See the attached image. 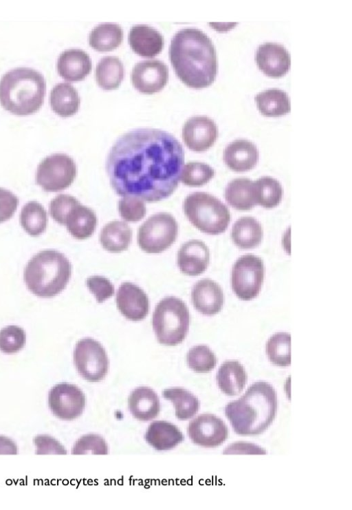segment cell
<instances>
[{
    "label": "cell",
    "mask_w": 352,
    "mask_h": 510,
    "mask_svg": "<svg viewBox=\"0 0 352 510\" xmlns=\"http://www.w3.org/2000/svg\"><path fill=\"white\" fill-rule=\"evenodd\" d=\"M184 164V151L175 137L160 129L142 128L115 142L106 169L118 195L155 202L177 188Z\"/></svg>",
    "instance_id": "cell-1"
},
{
    "label": "cell",
    "mask_w": 352,
    "mask_h": 510,
    "mask_svg": "<svg viewBox=\"0 0 352 510\" xmlns=\"http://www.w3.org/2000/svg\"><path fill=\"white\" fill-rule=\"evenodd\" d=\"M169 57L179 78L187 86L210 85L217 73V59L211 39L202 31L185 28L172 38Z\"/></svg>",
    "instance_id": "cell-2"
},
{
    "label": "cell",
    "mask_w": 352,
    "mask_h": 510,
    "mask_svg": "<svg viewBox=\"0 0 352 510\" xmlns=\"http://www.w3.org/2000/svg\"><path fill=\"white\" fill-rule=\"evenodd\" d=\"M277 410V395L267 382L252 384L238 400L228 403L225 414L240 435H256L272 423Z\"/></svg>",
    "instance_id": "cell-3"
},
{
    "label": "cell",
    "mask_w": 352,
    "mask_h": 510,
    "mask_svg": "<svg viewBox=\"0 0 352 510\" xmlns=\"http://www.w3.org/2000/svg\"><path fill=\"white\" fill-rule=\"evenodd\" d=\"M46 93L43 76L35 70L18 67L6 72L0 80V103L9 112L32 114L39 109Z\"/></svg>",
    "instance_id": "cell-4"
},
{
    "label": "cell",
    "mask_w": 352,
    "mask_h": 510,
    "mask_svg": "<svg viewBox=\"0 0 352 510\" xmlns=\"http://www.w3.org/2000/svg\"><path fill=\"white\" fill-rule=\"evenodd\" d=\"M72 275V265L60 252L42 251L28 262L23 278L28 290L39 297H52L66 287Z\"/></svg>",
    "instance_id": "cell-5"
},
{
    "label": "cell",
    "mask_w": 352,
    "mask_h": 510,
    "mask_svg": "<svg viewBox=\"0 0 352 510\" xmlns=\"http://www.w3.org/2000/svg\"><path fill=\"white\" fill-rule=\"evenodd\" d=\"M153 328L158 342L173 346L186 338L190 325V313L180 299L169 296L160 300L152 317Z\"/></svg>",
    "instance_id": "cell-6"
},
{
    "label": "cell",
    "mask_w": 352,
    "mask_h": 510,
    "mask_svg": "<svg viewBox=\"0 0 352 510\" xmlns=\"http://www.w3.org/2000/svg\"><path fill=\"white\" fill-rule=\"evenodd\" d=\"M183 209L195 228L209 235L223 233L230 221L228 207L219 199L205 192L188 195L184 201Z\"/></svg>",
    "instance_id": "cell-7"
},
{
    "label": "cell",
    "mask_w": 352,
    "mask_h": 510,
    "mask_svg": "<svg viewBox=\"0 0 352 510\" xmlns=\"http://www.w3.org/2000/svg\"><path fill=\"white\" fill-rule=\"evenodd\" d=\"M178 224L173 215L157 213L149 217L139 228L138 244L147 253H160L176 240Z\"/></svg>",
    "instance_id": "cell-8"
},
{
    "label": "cell",
    "mask_w": 352,
    "mask_h": 510,
    "mask_svg": "<svg viewBox=\"0 0 352 510\" xmlns=\"http://www.w3.org/2000/svg\"><path fill=\"white\" fill-rule=\"evenodd\" d=\"M264 275V264L259 257L252 254L243 255L232 266V289L239 299L250 301L258 295Z\"/></svg>",
    "instance_id": "cell-9"
},
{
    "label": "cell",
    "mask_w": 352,
    "mask_h": 510,
    "mask_svg": "<svg viewBox=\"0 0 352 510\" xmlns=\"http://www.w3.org/2000/svg\"><path fill=\"white\" fill-rule=\"evenodd\" d=\"M76 173V163L71 157L65 153H54L38 164L36 182L45 191L57 192L69 187L74 181Z\"/></svg>",
    "instance_id": "cell-10"
},
{
    "label": "cell",
    "mask_w": 352,
    "mask_h": 510,
    "mask_svg": "<svg viewBox=\"0 0 352 510\" xmlns=\"http://www.w3.org/2000/svg\"><path fill=\"white\" fill-rule=\"evenodd\" d=\"M74 361L78 372L88 381H100L107 374L109 359L106 351L94 339L84 338L76 343Z\"/></svg>",
    "instance_id": "cell-11"
},
{
    "label": "cell",
    "mask_w": 352,
    "mask_h": 510,
    "mask_svg": "<svg viewBox=\"0 0 352 510\" xmlns=\"http://www.w3.org/2000/svg\"><path fill=\"white\" fill-rule=\"evenodd\" d=\"M48 403L56 416L63 420H72L82 414L85 406V396L76 385L61 383L50 390Z\"/></svg>",
    "instance_id": "cell-12"
},
{
    "label": "cell",
    "mask_w": 352,
    "mask_h": 510,
    "mask_svg": "<svg viewBox=\"0 0 352 510\" xmlns=\"http://www.w3.org/2000/svg\"><path fill=\"white\" fill-rule=\"evenodd\" d=\"M188 434L194 443L205 447H214L227 439L228 429L217 416L202 414L190 422Z\"/></svg>",
    "instance_id": "cell-13"
},
{
    "label": "cell",
    "mask_w": 352,
    "mask_h": 510,
    "mask_svg": "<svg viewBox=\"0 0 352 510\" xmlns=\"http://www.w3.org/2000/svg\"><path fill=\"white\" fill-rule=\"evenodd\" d=\"M167 66L159 60H147L138 63L133 68L131 82L140 92L151 94L162 90L167 83Z\"/></svg>",
    "instance_id": "cell-14"
},
{
    "label": "cell",
    "mask_w": 352,
    "mask_h": 510,
    "mask_svg": "<svg viewBox=\"0 0 352 510\" xmlns=\"http://www.w3.org/2000/svg\"><path fill=\"white\" fill-rule=\"evenodd\" d=\"M218 137L215 123L205 116L191 117L182 128V138L188 149L202 152L211 147Z\"/></svg>",
    "instance_id": "cell-15"
},
{
    "label": "cell",
    "mask_w": 352,
    "mask_h": 510,
    "mask_svg": "<svg viewBox=\"0 0 352 510\" xmlns=\"http://www.w3.org/2000/svg\"><path fill=\"white\" fill-rule=\"evenodd\" d=\"M116 305L121 314L133 321L144 319L149 310L147 295L138 286L127 281L118 288Z\"/></svg>",
    "instance_id": "cell-16"
},
{
    "label": "cell",
    "mask_w": 352,
    "mask_h": 510,
    "mask_svg": "<svg viewBox=\"0 0 352 510\" xmlns=\"http://www.w3.org/2000/svg\"><path fill=\"white\" fill-rule=\"evenodd\" d=\"M258 67L267 76L279 78L288 72L291 57L288 51L276 43H265L258 46L255 55Z\"/></svg>",
    "instance_id": "cell-17"
},
{
    "label": "cell",
    "mask_w": 352,
    "mask_h": 510,
    "mask_svg": "<svg viewBox=\"0 0 352 510\" xmlns=\"http://www.w3.org/2000/svg\"><path fill=\"white\" fill-rule=\"evenodd\" d=\"M97 222L95 213L77 200L67 209L58 223L65 226L75 239L82 240L92 235Z\"/></svg>",
    "instance_id": "cell-18"
},
{
    "label": "cell",
    "mask_w": 352,
    "mask_h": 510,
    "mask_svg": "<svg viewBox=\"0 0 352 510\" xmlns=\"http://www.w3.org/2000/svg\"><path fill=\"white\" fill-rule=\"evenodd\" d=\"M191 300L198 312L204 315L212 316L218 313L223 306V292L214 281L208 278L202 279L193 286Z\"/></svg>",
    "instance_id": "cell-19"
},
{
    "label": "cell",
    "mask_w": 352,
    "mask_h": 510,
    "mask_svg": "<svg viewBox=\"0 0 352 510\" xmlns=\"http://www.w3.org/2000/svg\"><path fill=\"white\" fill-rule=\"evenodd\" d=\"M209 262V249L201 240H191L186 242L177 253V266L182 273L189 276L202 274L208 268Z\"/></svg>",
    "instance_id": "cell-20"
},
{
    "label": "cell",
    "mask_w": 352,
    "mask_h": 510,
    "mask_svg": "<svg viewBox=\"0 0 352 510\" xmlns=\"http://www.w3.org/2000/svg\"><path fill=\"white\" fill-rule=\"evenodd\" d=\"M57 70L67 81H82L91 72V61L89 56L82 50H66L58 59Z\"/></svg>",
    "instance_id": "cell-21"
},
{
    "label": "cell",
    "mask_w": 352,
    "mask_h": 510,
    "mask_svg": "<svg viewBox=\"0 0 352 510\" xmlns=\"http://www.w3.org/2000/svg\"><path fill=\"white\" fill-rule=\"evenodd\" d=\"M129 43L133 51L143 57H154L163 49V36L146 25L133 26L129 34Z\"/></svg>",
    "instance_id": "cell-22"
},
{
    "label": "cell",
    "mask_w": 352,
    "mask_h": 510,
    "mask_svg": "<svg viewBox=\"0 0 352 510\" xmlns=\"http://www.w3.org/2000/svg\"><path fill=\"white\" fill-rule=\"evenodd\" d=\"M223 158L226 165L236 172L253 169L258 160V151L254 144L247 140H236L224 149Z\"/></svg>",
    "instance_id": "cell-23"
},
{
    "label": "cell",
    "mask_w": 352,
    "mask_h": 510,
    "mask_svg": "<svg viewBox=\"0 0 352 510\" xmlns=\"http://www.w3.org/2000/svg\"><path fill=\"white\" fill-rule=\"evenodd\" d=\"M129 408L133 416L140 421H149L157 416L160 410L158 396L148 387L133 390L128 399Z\"/></svg>",
    "instance_id": "cell-24"
},
{
    "label": "cell",
    "mask_w": 352,
    "mask_h": 510,
    "mask_svg": "<svg viewBox=\"0 0 352 510\" xmlns=\"http://www.w3.org/2000/svg\"><path fill=\"white\" fill-rule=\"evenodd\" d=\"M144 438L149 445L159 451L170 449L184 440L180 430L175 425L165 421L152 422Z\"/></svg>",
    "instance_id": "cell-25"
},
{
    "label": "cell",
    "mask_w": 352,
    "mask_h": 510,
    "mask_svg": "<svg viewBox=\"0 0 352 510\" xmlns=\"http://www.w3.org/2000/svg\"><path fill=\"white\" fill-rule=\"evenodd\" d=\"M219 389L228 396H235L241 392L247 381L244 367L236 360L223 362L216 376Z\"/></svg>",
    "instance_id": "cell-26"
},
{
    "label": "cell",
    "mask_w": 352,
    "mask_h": 510,
    "mask_svg": "<svg viewBox=\"0 0 352 510\" xmlns=\"http://www.w3.org/2000/svg\"><path fill=\"white\" fill-rule=\"evenodd\" d=\"M99 240L104 250L111 253H120L129 248L132 240V230L123 221H111L104 226Z\"/></svg>",
    "instance_id": "cell-27"
},
{
    "label": "cell",
    "mask_w": 352,
    "mask_h": 510,
    "mask_svg": "<svg viewBox=\"0 0 352 510\" xmlns=\"http://www.w3.org/2000/svg\"><path fill=\"white\" fill-rule=\"evenodd\" d=\"M228 203L240 211H247L256 205L254 182L248 178H237L230 182L225 190Z\"/></svg>",
    "instance_id": "cell-28"
},
{
    "label": "cell",
    "mask_w": 352,
    "mask_h": 510,
    "mask_svg": "<svg viewBox=\"0 0 352 510\" xmlns=\"http://www.w3.org/2000/svg\"><path fill=\"white\" fill-rule=\"evenodd\" d=\"M231 237L234 244L240 248H255L263 239L262 226L252 217H241L232 226Z\"/></svg>",
    "instance_id": "cell-29"
},
{
    "label": "cell",
    "mask_w": 352,
    "mask_h": 510,
    "mask_svg": "<svg viewBox=\"0 0 352 510\" xmlns=\"http://www.w3.org/2000/svg\"><path fill=\"white\" fill-rule=\"evenodd\" d=\"M50 101L52 110L64 118L75 114L80 105L77 90L67 83H58L52 88Z\"/></svg>",
    "instance_id": "cell-30"
},
{
    "label": "cell",
    "mask_w": 352,
    "mask_h": 510,
    "mask_svg": "<svg viewBox=\"0 0 352 510\" xmlns=\"http://www.w3.org/2000/svg\"><path fill=\"white\" fill-rule=\"evenodd\" d=\"M260 112L267 117H277L290 111L289 98L286 92L276 88L267 89L255 96Z\"/></svg>",
    "instance_id": "cell-31"
},
{
    "label": "cell",
    "mask_w": 352,
    "mask_h": 510,
    "mask_svg": "<svg viewBox=\"0 0 352 510\" xmlns=\"http://www.w3.org/2000/svg\"><path fill=\"white\" fill-rule=\"evenodd\" d=\"M123 39V31L116 23H102L95 27L89 34V43L99 52H108L117 48Z\"/></svg>",
    "instance_id": "cell-32"
},
{
    "label": "cell",
    "mask_w": 352,
    "mask_h": 510,
    "mask_svg": "<svg viewBox=\"0 0 352 510\" xmlns=\"http://www.w3.org/2000/svg\"><path fill=\"white\" fill-rule=\"evenodd\" d=\"M124 74L121 61L116 56H104L96 68V79L98 85L105 90L117 88Z\"/></svg>",
    "instance_id": "cell-33"
},
{
    "label": "cell",
    "mask_w": 352,
    "mask_h": 510,
    "mask_svg": "<svg viewBox=\"0 0 352 510\" xmlns=\"http://www.w3.org/2000/svg\"><path fill=\"white\" fill-rule=\"evenodd\" d=\"M163 396L175 405V416L180 420L192 417L199 410L198 399L189 391L182 387H171L163 391Z\"/></svg>",
    "instance_id": "cell-34"
},
{
    "label": "cell",
    "mask_w": 352,
    "mask_h": 510,
    "mask_svg": "<svg viewBox=\"0 0 352 510\" xmlns=\"http://www.w3.org/2000/svg\"><path fill=\"white\" fill-rule=\"evenodd\" d=\"M20 223L24 231L32 237L42 234L46 229L47 216L45 209L38 202L30 201L22 208Z\"/></svg>",
    "instance_id": "cell-35"
},
{
    "label": "cell",
    "mask_w": 352,
    "mask_h": 510,
    "mask_svg": "<svg viewBox=\"0 0 352 510\" xmlns=\"http://www.w3.org/2000/svg\"><path fill=\"white\" fill-rule=\"evenodd\" d=\"M256 204L270 209L281 201L283 189L278 180L264 176L254 182Z\"/></svg>",
    "instance_id": "cell-36"
},
{
    "label": "cell",
    "mask_w": 352,
    "mask_h": 510,
    "mask_svg": "<svg viewBox=\"0 0 352 510\" xmlns=\"http://www.w3.org/2000/svg\"><path fill=\"white\" fill-rule=\"evenodd\" d=\"M291 337L289 333L281 332L273 334L266 343V354L269 360L278 366H288L291 363Z\"/></svg>",
    "instance_id": "cell-37"
},
{
    "label": "cell",
    "mask_w": 352,
    "mask_h": 510,
    "mask_svg": "<svg viewBox=\"0 0 352 510\" xmlns=\"http://www.w3.org/2000/svg\"><path fill=\"white\" fill-rule=\"evenodd\" d=\"M186 361L189 368L198 373L211 371L217 363L214 353L205 345L191 348L187 353Z\"/></svg>",
    "instance_id": "cell-38"
},
{
    "label": "cell",
    "mask_w": 352,
    "mask_h": 510,
    "mask_svg": "<svg viewBox=\"0 0 352 510\" xmlns=\"http://www.w3.org/2000/svg\"><path fill=\"white\" fill-rule=\"evenodd\" d=\"M214 176V171L208 164L190 162L184 166L180 180L186 186L197 187L208 182Z\"/></svg>",
    "instance_id": "cell-39"
},
{
    "label": "cell",
    "mask_w": 352,
    "mask_h": 510,
    "mask_svg": "<svg viewBox=\"0 0 352 510\" xmlns=\"http://www.w3.org/2000/svg\"><path fill=\"white\" fill-rule=\"evenodd\" d=\"M25 342L26 334L19 326L10 325L0 330V350L3 353H16L23 348Z\"/></svg>",
    "instance_id": "cell-40"
},
{
    "label": "cell",
    "mask_w": 352,
    "mask_h": 510,
    "mask_svg": "<svg viewBox=\"0 0 352 510\" xmlns=\"http://www.w3.org/2000/svg\"><path fill=\"white\" fill-rule=\"evenodd\" d=\"M118 211L126 222H138L146 215V209L143 200L131 196L122 197L118 202Z\"/></svg>",
    "instance_id": "cell-41"
},
{
    "label": "cell",
    "mask_w": 352,
    "mask_h": 510,
    "mask_svg": "<svg viewBox=\"0 0 352 510\" xmlns=\"http://www.w3.org/2000/svg\"><path fill=\"white\" fill-rule=\"evenodd\" d=\"M73 454H107L108 447L105 440L97 434H86L80 437L72 450Z\"/></svg>",
    "instance_id": "cell-42"
},
{
    "label": "cell",
    "mask_w": 352,
    "mask_h": 510,
    "mask_svg": "<svg viewBox=\"0 0 352 510\" xmlns=\"http://www.w3.org/2000/svg\"><path fill=\"white\" fill-rule=\"evenodd\" d=\"M86 284L98 303H102L114 294V286L106 277L94 275L87 279Z\"/></svg>",
    "instance_id": "cell-43"
},
{
    "label": "cell",
    "mask_w": 352,
    "mask_h": 510,
    "mask_svg": "<svg viewBox=\"0 0 352 510\" xmlns=\"http://www.w3.org/2000/svg\"><path fill=\"white\" fill-rule=\"evenodd\" d=\"M19 204V198L14 193L0 187V223L13 216Z\"/></svg>",
    "instance_id": "cell-44"
},
{
    "label": "cell",
    "mask_w": 352,
    "mask_h": 510,
    "mask_svg": "<svg viewBox=\"0 0 352 510\" xmlns=\"http://www.w3.org/2000/svg\"><path fill=\"white\" fill-rule=\"evenodd\" d=\"M37 454H66L64 447L54 438L47 435H40L34 438Z\"/></svg>",
    "instance_id": "cell-45"
},
{
    "label": "cell",
    "mask_w": 352,
    "mask_h": 510,
    "mask_svg": "<svg viewBox=\"0 0 352 510\" xmlns=\"http://www.w3.org/2000/svg\"><path fill=\"white\" fill-rule=\"evenodd\" d=\"M17 447L10 438L0 436V454H16Z\"/></svg>",
    "instance_id": "cell-46"
}]
</instances>
